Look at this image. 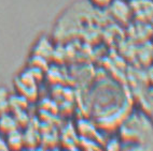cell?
I'll return each instance as SVG.
<instances>
[{
    "mask_svg": "<svg viewBox=\"0 0 153 151\" xmlns=\"http://www.w3.org/2000/svg\"><path fill=\"white\" fill-rule=\"evenodd\" d=\"M93 6L97 7V8L105 9L108 8V7L113 2V0H88Z\"/></svg>",
    "mask_w": 153,
    "mask_h": 151,
    "instance_id": "cell-1",
    "label": "cell"
}]
</instances>
